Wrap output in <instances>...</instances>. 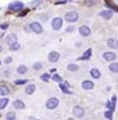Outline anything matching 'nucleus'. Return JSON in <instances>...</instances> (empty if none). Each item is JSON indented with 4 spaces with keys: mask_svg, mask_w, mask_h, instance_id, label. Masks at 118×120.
<instances>
[{
    "mask_svg": "<svg viewBox=\"0 0 118 120\" xmlns=\"http://www.w3.org/2000/svg\"><path fill=\"white\" fill-rule=\"evenodd\" d=\"M29 27H30V30L34 31L35 34H42V31H43L42 26H41L38 22H31Z\"/></svg>",
    "mask_w": 118,
    "mask_h": 120,
    "instance_id": "obj_3",
    "label": "nucleus"
},
{
    "mask_svg": "<svg viewBox=\"0 0 118 120\" xmlns=\"http://www.w3.org/2000/svg\"><path fill=\"white\" fill-rule=\"evenodd\" d=\"M9 94V89L6 86H0V96H6Z\"/></svg>",
    "mask_w": 118,
    "mask_h": 120,
    "instance_id": "obj_18",
    "label": "nucleus"
},
{
    "mask_svg": "<svg viewBox=\"0 0 118 120\" xmlns=\"http://www.w3.org/2000/svg\"><path fill=\"white\" fill-rule=\"evenodd\" d=\"M79 31H80V35L83 36V37H88L89 35H90V29H89V27H87V26H81L79 28Z\"/></svg>",
    "mask_w": 118,
    "mask_h": 120,
    "instance_id": "obj_7",
    "label": "nucleus"
},
{
    "mask_svg": "<svg viewBox=\"0 0 118 120\" xmlns=\"http://www.w3.org/2000/svg\"><path fill=\"white\" fill-rule=\"evenodd\" d=\"M60 89L63 92H65V94H68V95H72V91L71 90H68V83L67 82H60Z\"/></svg>",
    "mask_w": 118,
    "mask_h": 120,
    "instance_id": "obj_12",
    "label": "nucleus"
},
{
    "mask_svg": "<svg viewBox=\"0 0 118 120\" xmlns=\"http://www.w3.org/2000/svg\"><path fill=\"white\" fill-rule=\"evenodd\" d=\"M0 28H1V29H7V28H8V24H7V23H4V24L0 26Z\"/></svg>",
    "mask_w": 118,
    "mask_h": 120,
    "instance_id": "obj_34",
    "label": "nucleus"
},
{
    "mask_svg": "<svg viewBox=\"0 0 118 120\" xmlns=\"http://www.w3.org/2000/svg\"><path fill=\"white\" fill-rule=\"evenodd\" d=\"M15 117H16V116H15L14 112H8V113L6 114V119L7 120H14Z\"/></svg>",
    "mask_w": 118,
    "mask_h": 120,
    "instance_id": "obj_26",
    "label": "nucleus"
},
{
    "mask_svg": "<svg viewBox=\"0 0 118 120\" xmlns=\"http://www.w3.org/2000/svg\"><path fill=\"white\" fill-rule=\"evenodd\" d=\"M78 19H79V15H78L76 12H68L65 15V20L67 22H75Z\"/></svg>",
    "mask_w": 118,
    "mask_h": 120,
    "instance_id": "obj_5",
    "label": "nucleus"
},
{
    "mask_svg": "<svg viewBox=\"0 0 118 120\" xmlns=\"http://www.w3.org/2000/svg\"><path fill=\"white\" fill-rule=\"evenodd\" d=\"M109 69H110L112 73H118V62H112V64H110Z\"/></svg>",
    "mask_w": 118,
    "mask_h": 120,
    "instance_id": "obj_21",
    "label": "nucleus"
},
{
    "mask_svg": "<svg viewBox=\"0 0 118 120\" xmlns=\"http://www.w3.org/2000/svg\"><path fill=\"white\" fill-rule=\"evenodd\" d=\"M89 73H90V75H91V77H94V79H96V80L101 77V72H100L97 68H91Z\"/></svg>",
    "mask_w": 118,
    "mask_h": 120,
    "instance_id": "obj_15",
    "label": "nucleus"
},
{
    "mask_svg": "<svg viewBox=\"0 0 118 120\" xmlns=\"http://www.w3.org/2000/svg\"><path fill=\"white\" fill-rule=\"evenodd\" d=\"M63 27V20L60 17H55L52 20V28L55 30H59Z\"/></svg>",
    "mask_w": 118,
    "mask_h": 120,
    "instance_id": "obj_6",
    "label": "nucleus"
},
{
    "mask_svg": "<svg viewBox=\"0 0 118 120\" xmlns=\"http://www.w3.org/2000/svg\"><path fill=\"white\" fill-rule=\"evenodd\" d=\"M32 67H34V69H36V71H39V69L43 67V65H42L41 62H36V64H34V66H32Z\"/></svg>",
    "mask_w": 118,
    "mask_h": 120,
    "instance_id": "obj_30",
    "label": "nucleus"
},
{
    "mask_svg": "<svg viewBox=\"0 0 118 120\" xmlns=\"http://www.w3.org/2000/svg\"><path fill=\"white\" fill-rule=\"evenodd\" d=\"M9 9H12L13 12H20L21 9H23V4L21 1H14L9 4Z\"/></svg>",
    "mask_w": 118,
    "mask_h": 120,
    "instance_id": "obj_2",
    "label": "nucleus"
},
{
    "mask_svg": "<svg viewBox=\"0 0 118 120\" xmlns=\"http://www.w3.org/2000/svg\"><path fill=\"white\" fill-rule=\"evenodd\" d=\"M13 106H14L15 109H19V110H23V109L26 107L24 103H23L22 101H20V99H16V101H14V103H13Z\"/></svg>",
    "mask_w": 118,
    "mask_h": 120,
    "instance_id": "obj_16",
    "label": "nucleus"
},
{
    "mask_svg": "<svg viewBox=\"0 0 118 120\" xmlns=\"http://www.w3.org/2000/svg\"><path fill=\"white\" fill-rule=\"evenodd\" d=\"M6 43L8 45H12L13 43H15L16 42V35L15 34H11V35H8L7 37H6Z\"/></svg>",
    "mask_w": 118,
    "mask_h": 120,
    "instance_id": "obj_13",
    "label": "nucleus"
},
{
    "mask_svg": "<svg viewBox=\"0 0 118 120\" xmlns=\"http://www.w3.org/2000/svg\"><path fill=\"white\" fill-rule=\"evenodd\" d=\"M0 65H1V61H0Z\"/></svg>",
    "mask_w": 118,
    "mask_h": 120,
    "instance_id": "obj_39",
    "label": "nucleus"
},
{
    "mask_svg": "<svg viewBox=\"0 0 118 120\" xmlns=\"http://www.w3.org/2000/svg\"><path fill=\"white\" fill-rule=\"evenodd\" d=\"M115 106H116V103H115V102H112V101H111V102L109 101V102L106 103V107H108V110H110V111H112V112L115 111Z\"/></svg>",
    "mask_w": 118,
    "mask_h": 120,
    "instance_id": "obj_24",
    "label": "nucleus"
},
{
    "mask_svg": "<svg viewBox=\"0 0 118 120\" xmlns=\"http://www.w3.org/2000/svg\"><path fill=\"white\" fill-rule=\"evenodd\" d=\"M58 105H59V101H58V98H56V97H51V98L46 102V107H47L49 110H55Z\"/></svg>",
    "mask_w": 118,
    "mask_h": 120,
    "instance_id": "obj_1",
    "label": "nucleus"
},
{
    "mask_svg": "<svg viewBox=\"0 0 118 120\" xmlns=\"http://www.w3.org/2000/svg\"><path fill=\"white\" fill-rule=\"evenodd\" d=\"M103 58L106 60V61H115L117 57H116V54H115L114 52H104Z\"/></svg>",
    "mask_w": 118,
    "mask_h": 120,
    "instance_id": "obj_8",
    "label": "nucleus"
},
{
    "mask_svg": "<svg viewBox=\"0 0 118 120\" xmlns=\"http://www.w3.org/2000/svg\"><path fill=\"white\" fill-rule=\"evenodd\" d=\"M72 112H73V116L76 118H82L85 116V110L81 106H74Z\"/></svg>",
    "mask_w": 118,
    "mask_h": 120,
    "instance_id": "obj_4",
    "label": "nucleus"
},
{
    "mask_svg": "<svg viewBox=\"0 0 118 120\" xmlns=\"http://www.w3.org/2000/svg\"><path fill=\"white\" fill-rule=\"evenodd\" d=\"M1 51H2V47H1V46H0V52H1Z\"/></svg>",
    "mask_w": 118,
    "mask_h": 120,
    "instance_id": "obj_38",
    "label": "nucleus"
},
{
    "mask_svg": "<svg viewBox=\"0 0 118 120\" xmlns=\"http://www.w3.org/2000/svg\"><path fill=\"white\" fill-rule=\"evenodd\" d=\"M56 71H57L56 68H51V69H50V73H55Z\"/></svg>",
    "mask_w": 118,
    "mask_h": 120,
    "instance_id": "obj_37",
    "label": "nucleus"
},
{
    "mask_svg": "<svg viewBox=\"0 0 118 120\" xmlns=\"http://www.w3.org/2000/svg\"><path fill=\"white\" fill-rule=\"evenodd\" d=\"M90 57H91V49H88V50H87V51H86V52L82 54V57H81L80 59H81V60H88Z\"/></svg>",
    "mask_w": 118,
    "mask_h": 120,
    "instance_id": "obj_19",
    "label": "nucleus"
},
{
    "mask_svg": "<svg viewBox=\"0 0 118 120\" xmlns=\"http://www.w3.org/2000/svg\"><path fill=\"white\" fill-rule=\"evenodd\" d=\"M108 46L110 49H118V41L115 38H110L108 39Z\"/></svg>",
    "mask_w": 118,
    "mask_h": 120,
    "instance_id": "obj_14",
    "label": "nucleus"
},
{
    "mask_svg": "<svg viewBox=\"0 0 118 120\" xmlns=\"http://www.w3.org/2000/svg\"><path fill=\"white\" fill-rule=\"evenodd\" d=\"M41 2H42V0H34V1L31 2V5H32V6H36V5H39Z\"/></svg>",
    "mask_w": 118,
    "mask_h": 120,
    "instance_id": "obj_32",
    "label": "nucleus"
},
{
    "mask_svg": "<svg viewBox=\"0 0 118 120\" xmlns=\"http://www.w3.org/2000/svg\"><path fill=\"white\" fill-rule=\"evenodd\" d=\"M98 15L101 16V17H103L105 20H110L111 17H112V12L111 11H101Z\"/></svg>",
    "mask_w": 118,
    "mask_h": 120,
    "instance_id": "obj_11",
    "label": "nucleus"
},
{
    "mask_svg": "<svg viewBox=\"0 0 118 120\" xmlns=\"http://www.w3.org/2000/svg\"><path fill=\"white\" fill-rule=\"evenodd\" d=\"M52 80H53L55 82H59V83H60V82L63 81V79H61V77H60L59 75H57V74H55L53 76H52Z\"/></svg>",
    "mask_w": 118,
    "mask_h": 120,
    "instance_id": "obj_29",
    "label": "nucleus"
},
{
    "mask_svg": "<svg viewBox=\"0 0 118 120\" xmlns=\"http://www.w3.org/2000/svg\"><path fill=\"white\" fill-rule=\"evenodd\" d=\"M35 89H36L35 84H28V86L26 87V94H27V95H31V94H34Z\"/></svg>",
    "mask_w": 118,
    "mask_h": 120,
    "instance_id": "obj_17",
    "label": "nucleus"
},
{
    "mask_svg": "<svg viewBox=\"0 0 118 120\" xmlns=\"http://www.w3.org/2000/svg\"><path fill=\"white\" fill-rule=\"evenodd\" d=\"M81 87H82V89H85V90H91L94 88V83L91 81H89V80H85L81 83Z\"/></svg>",
    "mask_w": 118,
    "mask_h": 120,
    "instance_id": "obj_9",
    "label": "nucleus"
},
{
    "mask_svg": "<svg viewBox=\"0 0 118 120\" xmlns=\"http://www.w3.org/2000/svg\"><path fill=\"white\" fill-rule=\"evenodd\" d=\"M67 69H68L70 72H76V71L79 69V66H78L76 64H68V65H67Z\"/></svg>",
    "mask_w": 118,
    "mask_h": 120,
    "instance_id": "obj_22",
    "label": "nucleus"
},
{
    "mask_svg": "<svg viewBox=\"0 0 118 120\" xmlns=\"http://www.w3.org/2000/svg\"><path fill=\"white\" fill-rule=\"evenodd\" d=\"M27 13H28V11H24L23 13H21V14H20V16H24V14H27Z\"/></svg>",
    "mask_w": 118,
    "mask_h": 120,
    "instance_id": "obj_36",
    "label": "nucleus"
},
{
    "mask_svg": "<svg viewBox=\"0 0 118 120\" xmlns=\"http://www.w3.org/2000/svg\"><path fill=\"white\" fill-rule=\"evenodd\" d=\"M20 49V44L17 43V42H15L13 43L12 45H9V50H12V51H16V50H19Z\"/></svg>",
    "mask_w": 118,
    "mask_h": 120,
    "instance_id": "obj_25",
    "label": "nucleus"
},
{
    "mask_svg": "<svg viewBox=\"0 0 118 120\" xmlns=\"http://www.w3.org/2000/svg\"><path fill=\"white\" fill-rule=\"evenodd\" d=\"M59 53L58 52H50L49 53V61L50 62H56V61H58V59H59Z\"/></svg>",
    "mask_w": 118,
    "mask_h": 120,
    "instance_id": "obj_10",
    "label": "nucleus"
},
{
    "mask_svg": "<svg viewBox=\"0 0 118 120\" xmlns=\"http://www.w3.org/2000/svg\"><path fill=\"white\" fill-rule=\"evenodd\" d=\"M0 116H1V114H0Z\"/></svg>",
    "mask_w": 118,
    "mask_h": 120,
    "instance_id": "obj_40",
    "label": "nucleus"
},
{
    "mask_svg": "<svg viewBox=\"0 0 118 120\" xmlns=\"http://www.w3.org/2000/svg\"><path fill=\"white\" fill-rule=\"evenodd\" d=\"M7 104H8V98H1L0 99V110H4Z\"/></svg>",
    "mask_w": 118,
    "mask_h": 120,
    "instance_id": "obj_23",
    "label": "nucleus"
},
{
    "mask_svg": "<svg viewBox=\"0 0 118 120\" xmlns=\"http://www.w3.org/2000/svg\"><path fill=\"white\" fill-rule=\"evenodd\" d=\"M27 82H28V80H26V79H22V80H16V81H15V84L20 86V84H26Z\"/></svg>",
    "mask_w": 118,
    "mask_h": 120,
    "instance_id": "obj_27",
    "label": "nucleus"
},
{
    "mask_svg": "<svg viewBox=\"0 0 118 120\" xmlns=\"http://www.w3.org/2000/svg\"><path fill=\"white\" fill-rule=\"evenodd\" d=\"M41 79H42L43 81L46 82V81H49V80H50V74H49V73H45V74H43L42 76H41Z\"/></svg>",
    "mask_w": 118,
    "mask_h": 120,
    "instance_id": "obj_31",
    "label": "nucleus"
},
{
    "mask_svg": "<svg viewBox=\"0 0 118 120\" xmlns=\"http://www.w3.org/2000/svg\"><path fill=\"white\" fill-rule=\"evenodd\" d=\"M27 71H28V68H27V66H24V65H21V66H19V67H17V71H16V72H17V73H19V74H26V73H27Z\"/></svg>",
    "mask_w": 118,
    "mask_h": 120,
    "instance_id": "obj_20",
    "label": "nucleus"
},
{
    "mask_svg": "<svg viewBox=\"0 0 118 120\" xmlns=\"http://www.w3.org/2000/svg\"><path fill=\"white\" fill-rule=\"evenodd\" d=\"M104 117H105L106 119H112V111L108 110V111L104 113Z\"/></svg>",
    "mask_w": 118,
    "mask_h": 120,
    "instance_id": "obj_28",
    "label": "nucleus"
},
{
    "mask_svg": "<svg viewBox=\"0 0 118 120\" xmlns=\"http://www.w3.org/2000/svg\"><path fill=\"white\" fill-rule=\"evenodd\" d=\"M5 62H6V64H11V62H12V58H11V57L6 58V60H5Z\"/></svg>",
    "mask_w": 118,
    "mask_h": 120,
    "instance_id": "obj_35",
    "label": "nucleus"
},
{
    "mask_svg": "<svg viewBox=\"0 0 118 120\" xmlns=\"http://www.w3.org/2000/svg\"><path fill=\"white\" fill-rule=\"evenodd\" d=\"M74 29H75L74 26H71V27H68V28L66 29V31H67V32H72V31H74Z\"/></svg>",
    "mask_w": 118,
    "mask_h": 120,
    "instance_id": "obj_33",
    "label": "nucleus"
}]
</instances>
